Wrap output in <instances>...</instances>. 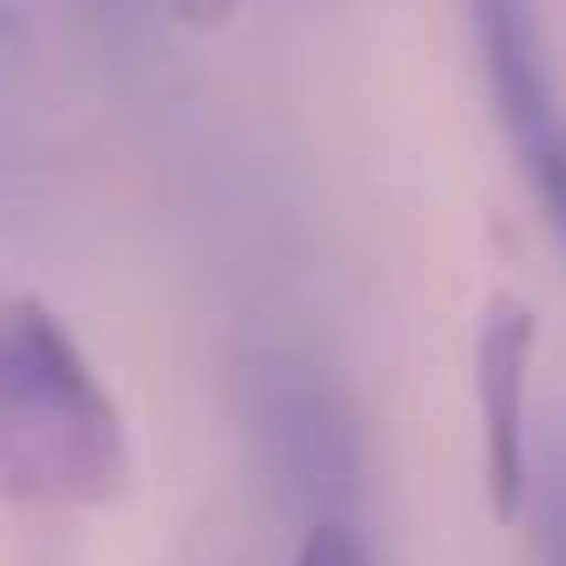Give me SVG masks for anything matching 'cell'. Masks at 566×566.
Masks as SVG:
<instances>
[{
	"label": "cell",
	"instance_id": "1",
	"mask_svg": "<svg viewBox=\"0 0 566 566\" xmlns=\"http://www.w3.org/2000/svg\"><path fill=\"white\" fill-rule=\"evenodd\" d=\"M0 486L41 506H107L134 486L127 413L34 294L0 301Z\"/></svg>",
	"mask_w": 566,
	"mask_h": 566
},
{
	"label": "cell",
	"instance_id": "2",
	"mask_svg": "<svg viewBox=\"0 0 566 566\" xmlns=\"http://www.w3.org/2000/svg\"><path fill=\"white\" fill-rule=\"evenodd\" d=\"M247 427H253V453H260L266 480L280 486L287 506H301L307 520L354 513L367 447H360V420H354L347 394L321 367H307L294 354L260 360L247 374Z\"/></svg>",
	"mask_w": 566,
	"mask_h": 566
},
{
	"label": "cell",
	"instance_id": "3",
	"mask_svg": "<svg viewBox=\"0 0 566 566\" xmlns=\"http://www.w3.org/2000/svg\"><path fill=\"white\" fill-rule=\"evenodd\" d=\"M467 28L480 48V81L493 101L500 134L513 140V160L566 247V87L553 81L546 34L533 0H467Z\"/></svg>",
	"mask_w": 566,
	"mask_h": 566
},
{
	"label": "cell",
	"instance_id": "4",
	"mask_svg": "<svg viewBox=\"0 0 566 566\" xmlns=\"http://www.w3.org/2000/svg\"><path fill=\"white\" fill-rule=\"evenodd\" d=\"M539 321L520 294H493L473 334V400H480V473L493 520H520L533 493V433H526V374Z\"/></svg>",
	"mask_w": 566,
	"mask_h": 566
},
{
	"label": "cell",
	"instance_id": "5",
	"mask_svg": "<svg viewBox=\"0 0 566 566\" xmlns=\"http://www.w3.org/2000/svg\"><path fill=\"white\" fill-rule=\"evenodd\" d=\"M533 559L539 566H566V413L553 420V433L533 447Z\"/></svg>",
	"mask_w": 566,
	"mask_h": 566
},
{
	"label": "cell",
	"instance_id": "6",
	"mask_svg": "<svg viewBox=\"0 0 566 566\" xmlns=\"http://www.w3.org/2000/svg\"><path fill=\"white\" fill-rule=\"evenodd\" d=\"M294 566H374L360 520H354V513L307 520V533H301V546H294Z\"/></svg>",
	"mask_w": 566,
	"mask_h": 566
},
{
	"label": "cell",
	"instance_id": "7",
	"mask_svg": "<svg viewBox=\"0 0 566 566\" xmlns=\"http://www.w3.org/2000/svg\"><path fill=\"white\" fill-rule=\"evenodd\" d=\"M147 8L154 0H74V14L87 21V34L114 54H127L140 34H147Z\"/></svg>",
	"mask_w": 566,
	"mask_h": 566
}]
</instances>
